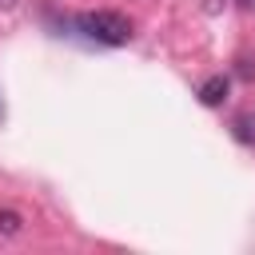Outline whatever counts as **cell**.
Wrapping results in <instances>:
<instances>
[{"mask_svg":"<svg viewBox=\"0 0 255 255\" xmlns=\"http://www.w3.org/2000/svg\"><path fill=\"white\" fill-rule=\"evenodd\" d=\"M76 28L88 36V40H96V44H108V48H120V44H128L135 32H131V20L124 16V12H84L80 20H76Z\"/></svg>","mask_w":255,"mask_h":255,"instance_id":"6da1fadb","label":"cell"},{"mask_svg":"<svg viewBox=\"0 0 255 255\" xmlns=\"http://www.w3.org/2000/svg\"><path fill=\"white\" fill-rule=\"evenodd\" d=\"M227 88H231V80H227V76H207V80L199 84V104L219 108V104L227 100Z\"/></svg>","mask_w":255,"mask_h":255,"instance_id":"7a4b0ae2","label":"cell"},{"mask_svg":"<svg viewBox=\"0 0 255 255\" xmlns=\"http://www.w3.org/2000/svg\"><path fill=\"white\" fill-rule=\"evenodd\" d=\"M12 4H16V0H0V8H12Z\"/></svg>","mask_w":255,"mask_h":255,"instance_id":"5b68a950","label":"cell"},{"mask_svg":"<svg viewBox=\"0 0 255 255\" xmlns=\"http://www.w3.org/2000/svg\"><path fill=\"white\" fill-rule=\"evenodd\" d=\"M239 8H247V12H255V0H239Z\"/></svg>","mask_w":255,"mask_h":255,"instance_id":"277c9868","label":"cell"},{"mask_svg":"<svg viewBox=\"0 0 255 255\" xmlns=\"http://www.w3.org/2000/svg\"><path fill=\"white\" fill-rule=\"evenodd\" d=\"M24 231V219H20V211H12V207H0V235H20Z\"/></svg>","mask_w":255,"mask_h":255,"instance_id":"3957f363","label":"cell"}]
</instances>
